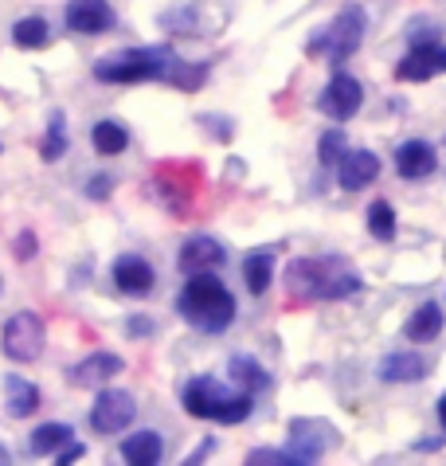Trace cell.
<instances>
[{"mask_svg":"<svg viewBox=\"0 0 446 466\" xmlns=\"http://www.w3.org/2000/svg\"><path fill=\"white\" fill-rule=\"evenodd\" d=\"M196 122H200L204 129H212V137H216V141H231V137H235V122H231V118H223V114H200Z\"/></svg>","mask_w":446,"mask_h":466,"instance_id":"obj_32","label":"cell"},{"mask_svg":"<svg viewBox=\"0 0 446 466\" xmlns=\"http://www.w3.org/2000/svg\"><path fill=\"white\" fill-rule=\"evenodd\" d=\"M157 24H161L165 32H192L196 28V8H173V12H161L157 16Z\"/></svg>","mask_w":446,"mask_h":466,"instance_id":"obj_30","label":"cell"},{"mask_svg":"<svg viewBox=\"0 0 446 466\" xmlns=\"http://www.w3.org/2000/svg\"><path fill=\"white\" fill-rule=\"evenodd\" d=\"M439 423H442V435H446V396L439 400Z\"/></svg>","mask_w":446,"mask_h":466,"instance_id":"obj_39","label":"cell"},{"mask_svg":"<svg viewBox=\"0 0 446 466\" xmlns=\"http://www.w3.org/2000/svg\"><path fill=\"white\" fill-rule=\"evenodd\" d=\"M185 411L196 420H212V423H243V420H251L255 400L251 392H228L216 377H196L185 388Z\"/></svg>","mask_w":446,"mask_h":466,"instance_id":"obj_3","label":"cell"},{"mask_svg":"<svg viewBox=\"0 0 446 466\" xmlns=\"http://www.w3.org/2000/svg\"><path fill=\"white\" fill-rule=\"evenodd\" d=\"M90 141H95V149L102 153V157H117V153H126L129 146V129L122 122H98L95 129H90Z\"/></svg>","mask_w":446,"mask_h":466,"instance_id":"obj_25","label":"cell"},{"mask_svg":"<svg viewBox=\"0 0 446 466\" xmlns=\"http://www.w3.org/2000/svg\"><path fill=\"white\" fill-rule=\"evenodd\" d=\"M44 345H47V326L35 309L12 314L5 321V329H0V349H5V357L16 360V365H32V360H39Z\"/></svg>","mask_w":446,"mask_h":466,"instance_id":"obj_5","label":"cell"},{"mask_svg":"<svg viewBox=\"0 0 446 466\" xmlns=\"http://www.w3.org/2000/svg\"><path fill=\"white\" fill-rule=\"evenodd\" d=\"M134 420H137V400L122 392V388H102L98 400L90 404V416H86L95 435H122Z\"/></svg>","mask_w":446,"mask_h":466,"instance_id":"obj_7","label":"cell"},{"mask_svg":"<svg viewBox=\"0 0 446 466\" xmlns=\"http://www.w3.org/2000/svg\"><path fill=\"white\" fill-rule=\"evenodd\" d=\"M340 157H345V129L333 126V129H325L321 141H318V161L325 169H337Z\"/></svg>","mask_w":446,"mask_h":466,"instance_id":"obj_29","label":"cell"},{"mask_svg":"<svg viewBox=\"0 0 446 466\" xmlns=\"http://www.w3.org/2000/svg\"><path fill=\"white\" fill-rule=\"evenodd\" d=\"M439 169V153L435 146H427V141H403L396 149V173L403 180H423Z\"/></svg>","mask_w":446,"mask_h":466,"instance_id":"obj_17","label":"cell"},{"mask_svg":"<svg viewBox=\"0 0 446 466\" xmlns=\"http://www.w3.org/2000/svg\"><path fill=\"white\" fill-rule=\"evenodd\" d=\"M67 28L78 35H98L114 28L110 0H71L67 5Z\"/></svg>","mask_w":446,"mask_h":466,"instance_id":"obj_13","label":"cell"},{"mask_svg":"<svg viewBox=\"0 0 446 466\" xmlns=\"http://www.w3.org/2000/svg\"><path fill=\"white\" fill-rule=\"evenodd\" d=\"M180 318L188 326L204 329V333H223L235 321V298L212 270H200V275H188V287L180 290Z\"/></svg>","mask_w":446,"mask_h":466,"instance_id":"obj_2","label":"cell"},{"mask_svg":"<svg viewBox=\"0 0 446 466\" xmlns=\"http://www.w3.org/2000/svg\"><path fill=\"white\" fill-rule=\"evenodd\" d=\"M286 447H290V455L298 466H313L329 455L333 447H340V431L333 423H325L318 416H301L290 423V439H286Z\"/></svg>","mask_w":446,"mask_h":466,"instance_id":"obj_6","label":"cell"},{"mask_svg":"<svg viewBox=\"0 0 446 466\" xmlns=\"http://www.w3.org/2000/svg\"><path fill=\"white\" fill-rule=\"evenodd\" d=\"M83 455H86V447H83V443H75V439H71V443H63V447L56 451V462H59V466H67V462H78Z\"/></svg>","mask_w":446,"mask_h":466,"instance_id":"obj_36","label":"cell"},{"mask_svg":"<svg viewBox=\"0 0 446 466\" xmlns=\"http://www.w3.org/2000/svg\"><path fill=\"white\" fill-rule=\"evenodd\" d=\"M216 447H219V443H216V439H212V435H208V439H204V443H200V451H192V455H188L185 462H188V466H196V462L212 459V451H216Z\"/></svg>","mask_w":446,"mask_h":466,"instance_id":"obj_37","label":"cell"},{"mask_svg":"<svg viewBox=\"0 0 446 466\" xmlns=\"http://www.w3.org/2000/svg\"><path fill=\"white\" fill-rule=\"evenodd\" d=\"M442 333V306L439 302H423L411 314V321L403 326V338L415 341V345H427V341H435Z\"/></svg>","mask_w":446,"mask_h":466,"instance_id":"obj_20","label":"cell"},{"mask_svg":"<svg viewBox=\"0 0 446 466\" xmlns=\"http://www.w3.org/2000/svg\"><path fill=\"white\" fill-rule=\"evenodd\" d=\"M8 462V451H5V443H0V466H5Z\"/></svg>","mask_w":446,"mask_h":466,"instance_id":"obj_40","label":"cell"},{"mask_svg":"<svg viewBox=\"0 0 446 466\" xmlns=\"http://www.w3.org/2000/svg\"><path fill=\"white\" fill-rule=\"evenodd\" d=\"M12 44L24 47V51H39L51 44V24L44 16H24L12 24Z\"/></svg>","mask_w":446,"mask_h":466,"instance_id":"obj_22","label":"cell"},{"mask_svg":"<svg viewBox=\"0 0 446 466\" xmlns=\"http://www.w3.org/2000/svg\"><path fill=\"white\" fill-rule=\"evenodd\" d=\"M380 177V157L372 149H345V157L337 161V180L345 192H364L376 185Z\"/></svg>","mask_w":446,"mask_h":466,"instance_id":"obj_11","label":"cell"},{"mask_svg":"<svg viewBox=\"0 0 446 466\" xmlns=\"http://www.w3.org/2000/svg\"><path fill=\"white\" fill-rule=\"evenodd\" d=\"M126 333L137 341V338H153L157 326H153V318H146V314H129L126 318Z\"/></svg>","mask_w":446,"mask_h":466,"instance_id":"obj_34","label":"cell"},{"mask_svg":"<svg viewBox=\"0 0 446 466\" xmlns=\"http://www.w3.org/2000/svg\"><path fill=\"white\" fill-rule=\"evenodd\" d=\"M360 102H364V86L352 79V75L337 71L329 79V86L321 90L318 106H321V114H329L333 122H349V118H357L360 114Z\"/></svg>","mask_w":446,"mask_h":466,"instance_id":"obj_9","label":"cell"},{"mask_svg":"<svg viewBox=\"0 0 446 466\" xmlns=\"http://www.w3.org/2000/svg\"><path fill=\"white\" fill-rule=\"evenodd\" d=\"M110 192H114V180H110L106 173L86 180V197H90V200H110Z\"/></svg>","mask_w":446,"mask_h":466,"instance_id":"obj_35","label":"cell"},{"mask_svg":"<svg viewBox=\"0 0 446 466\" xmlns=\"http://www.w3.org/2000/svg\"><path fill=\"white\" fill-rule=\"evenodd\" d=\"M228 372H231V380L243 384V392H251V396H255V392H267V388L274 384L270 372L262 369L251 353H235V357L228 360Z\"/></svg>","mask_w":446,"mask_h":466,"instance_id":"obj_21","label":"cell"},{"mask_svg":"<svg viewBox=\"0 0 446 466\" xmlns=\"http://www.w3.org/2000/svg\"><path fill=\"white\" fill-rule=\"evenodd\" d=\"M63 153H67V118H63V110H51V122H47L44 146H39V157H44V161H59Z\"/></svg>","mask_w":446,"mask_h":466,"instance_id":"obj_27","label":"cell"},{"mask_svg":"<svg viewBox=\"0 0 446 466\" xmlns=\"http://www.w3.org/2000/svg\"><path fill=\"white\" fill-rule=\"evenodd\" d=\"M442 71H446V47L439 40L411 44L408 56L396 63V79H403V83H427Z\"/></svg>","mask_w":446,"mask_h":466,"instance_id":"obj_10","label":"cell"},{"mask_svg":"<svg viewBox=\"0 0 446 466\" xmlns=\"http://www.w3.org/2000/svg\"><path fill=\"white\" fill-rule=\"evenodd\" d=\"M208 79V63H185L180 56H173V63H168V71H165V83H173L180 90H200Z\"/></svg>","mask_w":446,"mask_h":466,"instance_id":"obj_26","label":"cell"},{"mask_svg":"<svg viewBox=\"0 0 446 466\" xmlns=\"http://www.w3.org/2000/svg\"><path fill=\"white\" fill-rule=\"evenodd\" d=\"M282 282L294 298H301V302H340V298L364 290V279L337 255H329V258H318V255L290 258Z\"/></svg>","mask_w":446,"mask_h":466,"instance_id":"obj_1","label":"cell"},{"mask_svg":"<svg viewBox=\"0 0 446 466\" xmlns=\"http://www.w3.org/2000/svg\"><path fill=\"white\" fill-rule=\"evenodd\" d=\"M243 279H247V290L251 294H267L270 279H274V255L270 251H251L243 258Z\"/></svg>","mask_w":446,"mask_h":466,"instance_id":"obj_24","label":"cell"},{"mask_svg":"<svg viewBox=\"0 0 446 466\" xmlns=\"http://www.w3.org/2000/svg\"><path fill=\"white\" fill-rule=\"evenodd\" d=\"M122 369H126V360L117 353H86L71 369V384L75 388H102V384H110Z\"/></svg>","mask_w":446,"mask_h":466,"instance_id":"obj_14","label":"cell"},{"mask_svg":"<svg viewBox=\"0 0 446 466\" xmlns=\"http://www.w3.org/2000/svg\"><path fill=\"white\" fill-rule=\"evenodd\" d=\"M364 32H369V16H364V8H357V5H349V8H340L337 12V20L329 24V63H349L352 56L360 51V44H364Z\"/></svg>","mask_w":446,"mask_h":466,"instance_id":"obj_8","label":"cell"},{"mask_svg":"<svg viewBox=\"0 0 446 466\" xmlns=\"http://www.w3.org/2000/svg\"><path fill=\"white\" fill-rule=\"evenodd\" d=\"M247 462H251V466H298L290 451H270V447L251 451V455H247Z\"/></svg>","mask_w":446,"mask_h":466,"instance_id":"obj_31","label":"cell"},{"mask_svg":"<svg viewBox=\"0 0 446 466\" xmlns=\"http://www.w3.org/2000/svg\"><path fill=\"white\" fill-rule=\"evenodd\" d=\"M165 455V439L157 431H134L122 439V459L129 466H157Z\"/></svg>","mask_w":446,"mask_h":466,"instance_id":"obj_18","label":"cell"},{"mask_svg":"<svg viewBox=\"0 0 446 466\" xmlns=\"http://www.w3.org/2000/svg\"><path fill=\"white\" fill-rule=\"evenodd\" d=\"M369 231L376 239H396V212H391V204L388 200H372V208H369Z\"/></svg>","mask_w":446,"mask_h":466,"instance_id":"obj_28","label":"cell"},{"mask_svg":"<svg viewBox=\"0 0 446 466\" xmlns=\"http://www.w3.org/2000/svg\"><path fill=\"white\" fill-rule=\"evenodd\" d=\"M153 282H157V275H153V267L146 263V258L122 255L114 263V287L122 294H129V298H146L153 290Z\"/></svg>","mask_w":446,"mask_h":466,"instance_id":"obj_16","label":"cell"},{"mask_svg":"<svg viewBox=\"0 0 446 466\" xmlns=\"http://www.w3.org/2000/svg\"><path fill=\"white\" fill-rule=\"evenodd\" d=\"M35 251H39V243H35L32 231H20V236L12 239V255H16V263H32Z\"/></svg>","mask_w":446,"mask_h":466,"instance_id":"obj_33","label":"cell"},{"mask_svg":"<svg viewBox=\"0 0 446 466\" xmlns=\"http://www.w3.org/2000/svg\"><path fill=\"white\" fill-rule=\"evenodd\" d=\"M439 447H442V439H439V435H427V439H419V443H415L419 455H435Z\"/></svg>","mask_w":446,"mask_h":466,"instance_id":"obj_38","label":"cell"},{"mask_svg":"<svg viewBox=\"0 0 446 466\" xmlns=\"http://www.w3.org/2000/svg\"><path fill=\"white\" fill-rule=\"evenodd\" d=\"M431 372V360L423 353H384L376 365V377L384 384H411Z\"/></svg>","mask_w":446,"mask_h":466,"instance_id":"obj_15","label":"cell"},{"mask_svg":"<svg viewBox=\"0 0 446 466\" xmlns=\"http://www.w3.org/2000/svg\"><path fill=\"white\" fill-rule=\"evenodd\" d=\"M228 263V251H223V243L216 236H192L185 239V248H180V258L177 267L185 270V275H200V270H216Z\"/></svg>","mask_w":446,"mask_h":466,"instance_id":"obj_12","label":"cell"},{"mask_svg":"<svg viewBox=\"0 0 446 466\" xmlns=\"http://www.w3.org/2000/svg\"><path fill=\"white\" fill-rule=\"evenodd\" d=\"M177 51L168 47H129L114 51V56L95 63V79L98 83H117V86H134V83H157L165 79L168 63Z\"/></svg>","mask_w":446,"mask_h":466,"instance_id":"obj_4","label":"cell"},{"mask_svg":"<svg viewBox=\"0 0 446 466\" xmlns=\"http://www.w3.org/2000/svg\"><path fill=\"white\" fill-rule=\"evenodd\" d=\"M75 431H71V423H39L32 439H28V451L32 455H56V451L63 443H71Z\"/></svg>","mask_w":446,"mask_h":466,"instance_id":"obj_23","label":"cell"},{"mask_svg":"<svg viewBox=\"0 0 446 466\" xmlns=\"http://www.w3.org/2000/svg\"><path fill=\"white\" fill-rule=\"evenodd\" d=\"M0 294H5V279H0Z\"/></svg>","mask_w":446,"mask_h":466,"instance_id":"obj_41","label":"cell"},{"mask_svg":"<svg viewBox=\"0 0 446 466\" xmlns=\"http://www.w3.org/2000/svg\"><path fill=\"white\" fill-rule=\"evenodd\" d=\"M5 408H8V416L12 420H24V416H35V408H39V388L32 380H24V377H5Z\"/></svg>","mask_w":446,"mask_h":466,"instance_id":"obj_19","label":"cell"}]
</instances>
